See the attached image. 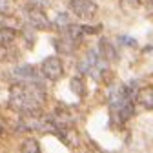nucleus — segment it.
Masks as SVG:
<instances>
[{
    "mask_svg": "<svg viewBox=\"0 0 153 153\" xmlns=\"http://www.w3.org/2000/svg\"><path fill=\"white\" fill-rule=\"evenodd\" d=\"M139 102L142 106H146L148 109L153 108V88H146V89L139 91Z\"/></svg>",
    "mask_w": 153,
    "mask_h": 153,
    "instance_id": "nucleus-6",
    "label": "nucleus"
},
{
    "mask_svg": "<svg viewBox=\"0 0 153 153\" xmlns=\"http://www.w3.org/2000/svg\"><path fill=\"white\" fill-rule=\"evenodd\" d=\"M15 76L20 82H38V79L35 76V69L31 66H22L15 69Z\"/></svg>",
    "mask_w": 153,
    "mask_h": 153,
    "instance_id": "nucleus-5",
    "label": "nucleus"
},
{
    "mask_svg": "<svg viewBox=\"0 0 153 153\" xmlns=\"http://www.w3.org/2000/svg\"><path fill=\"white\" fill-rule=\"evenodd\" d=\"M26 16H27V24L35 29H49L51 24L48 20L46 13L42 11V7H36V6H31V9L26 11Z\"/></svg>",
    "mask_w": 153,
    "mask_h": 153,
    "instance_id": "nucleus-4",
    "label": "nucleus"
},
{
    "mask_svg": "<svg viewBox=\"0 0 153 153\" xmlns=\"http://www.w3.org/2000/svg\"><path fill=\"white\" fill-rule=\"evenodd\" d=\"M71 13H75L79 18H84V20H89L97 15V4L91 2V0H71L69 2Z\"/></svg>",
    "mask_w": 153,
    "mask_h": 153,
    "instance_id": "nucleus-2",
    "label": "nucleus"
},
{
    "mask_svg": "<svg viewBox=\"0 0 153 153\" xmlns=\"http://www.w3.org/2000/svg\"><path fill=\"white\" fill-rule=\"evenodd\" d=\"M71 88H73L76 93H79V95H84V84H82V79H73Z\"/></svg>",
    "mask_w": 153,
    "mask_h": 153,
    "instance_id": "nucleus-9",
    "label": "nucleus"
},
{
    "mask_svg": "<svg viewBox=\"0 0 153 153\" xmlns=\"http://www.w3.org/2000/svg\"><path fill=\"white\" fill-rule=\"evenodd\" d=\"M15 36H16V33L13 29H9V27H0V44H2V46L13 42Z\"/></svg>",
    "mask_w": 153,
    "mask_h": 153,
    "instance_id": "nucleus-7",
    "label": "nucleus"
},
{
    "mask_svg": "<svg viewBox=\"0 0 153 153\" xmlns=\"http://www.w3.org/2000/svg\"><path fill=\"white\" fill-rule=\"evenodd\" d=\"M119 40H120L122 44H129V46H135V40H133V38H126V36H120Z\"/></svg>",
    "mask_w": 153,
    "mask_h": 153,
    "instance_id": "nucleus-10",
    "label": "nucleus"
},
{
    "mask_svg": "<svg viewBox=\"0 0 153 153\" xmlns=\"http://www.w3.org/2000/svg\"><path fill=\"white\" fill-rule=\"evenodd\" d=\"M46 100V91L38 82H24L11 88L9 104L15 111L38 115Z\"/></svg>",
    "mask_w": 153,
    "mask_h": 153,
    "instance_id": "nucleus-1",
    "label": "nucleus"
},
{
    "mask_svg": "<svg viewBox=\"0 0 153 153\" xmlns=\"http://www.w3.org/2000/svg\"><path fill=\"white\" fill-rule=\"evenodd\" d=\"M148 15L153 16V0H148Z\"/></svg>",
    "mask_w": 153,
    "mask_h": 153,
    "instance_id": "nucleus-11",
    "label": "nucleus"
},
{
    "mask_svg": "<svg viewBox=\"0 0 153 153\" xmlns=\"http://www.w3.org/2000/svg\"><path fill=\"white\" fill-rule=\"evenodd\" d=\"M42 73L48 80H59L62 73H64V68H62V60L59 56H48V59L42 62Z\"/></svg>",
    "mask_w": 153,
    "mask_h": 153,
    "instance_id": "nucleus-3",
    "label": "nucleus"
},
{
    "mask_svg": "<svg viewBox=\"0 0 153 153\" xmlns=\"http://www.w3.org/2000/svg\"><path fill=\"white\" fill-rule=\"evenodd\" d=\"M22 151H40V148H38V144L33 139H27L22 146Z\"/></svg>",
    "mask_w": 153,
    "mask_h": 153,
    "instance_id": "nucleus-8",
    "label": "nucleus"
},
{
    "mask_svg": "<svg viewBox=\"0 0 153 153\" xmlns=\"http://www.w3.org/2000/svg\"><path fill=\"white\" fill-rule=\"evenodd\" d=\"M0 11H7V2L6 0H0Z\"/></svg>",
    "mask_w": 153,
    "mask_h": 153,
    "instance_id": "nucleus-12",
    "label": "nucleus"
}]
</instances>
